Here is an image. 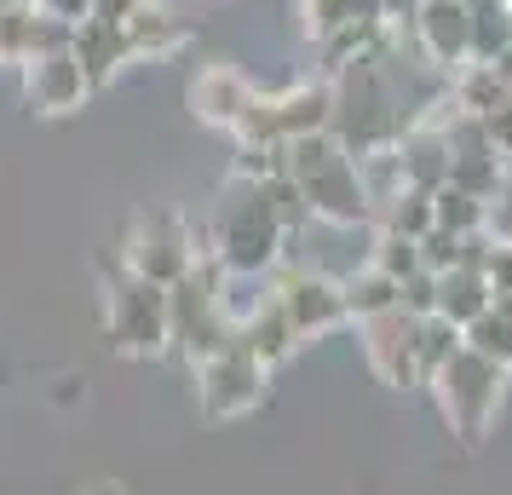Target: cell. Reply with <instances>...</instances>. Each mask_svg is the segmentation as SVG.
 Segmentation results:
<instances>
[{"mask_svg":"<svg viewBox=\"0 0 512 495\" xmlns=\"http://www.w3.org/2000/svg\"><path fill=\"white\" fill-rule=\"evenodd\" d=\"M288 179L300 185L305 208L317 225L328 231H357L369 225L374 231V208H369V190H363V173H357V156L334 133H311V139H294L288 144Z\"/></svg>","mask_w":512,"mask_h":495,"instance_id":"6da1fadb","label":"cell"},{"mask_svg":"<svg viewBox=\"0 0 512 495\" xmlns=\"http://www.w3.org/2000/svg\"><path fill=\"white\" fill-rule=\"evenodd\" d=\"M334 81V139L346 144L351 156H374V150H392L403 139V127L415 121V110H403L386 58H357L346 70L328 75Z\"/></svg>","mask_w":512,"mask_h":495,"instance_id":"7a4b0ae2","label":"cell"},{"mask_svg":"<svg viewBox=\"0 0 512 495\" xmlns=\"http://www.w3.org/2000/svg\"><path fill=\"white\" fill-rule=\"evenodd\" d=\"M167 306H173V352L185 357V369H196L202 357H213L219 346L236 340L231 271L213 260V248H202L196 265L167 288Z\"/></svg>","mask_w":512,"mask_h":495,"instance_id":"3957f363","label":"cell"},{"mask_svg":"<svg viewBox=\"0 0 512 495\" xmlns=\"http://www.w3.org/2000/svg\"><path fill=\"white\" fill-rule=\"evenodd\" d=\"M294 254V236L277 219V208L265 202L259 185H236V202H225L219 225H213V260L225 265L231 277H254L271 283Z\"/></svg>","mask_w":512,"mask_h":495,"instance_id":"277c9868","label":"cell"},{"mask_svg":"<svg viewBox=\"0 0 512 495\" xmlns=\"http://www.w3.org/2000/svg\"><path fill=\"white\" fill-rule=\"evenodd\" d=\"M507 386H512V375L495 357L461 346V352L432 375L426 392L438 398L443 426H449L461 444H484L489 432H495V421H501V409H507Z\"/></svg>","mask_w":512,"mask_h":495,"instance_id":"5b68a950","label":"cell"},{"mask_svg":"<svg viewBox=\"0 0 512 495\" xmlns=\"http://www.w3.org/2000/svg\"><path fill=\"white\" fill-rule=\"evenodd\" d=\"M328 127H334V81L311 75V81H294V87H277V93H259L248 121L236 127L231 139L242 150L282 156L294 139H311V133H328Z\"/></svg>","mask_w":512,"mask_h":495,"instance_id":"8992f818","label":"cell"},{"mask_svg":"<svg viewBox=\"0 0 512 495\" xmlns=\"http://www.w3.org/2000/svg\"><path fill=\"white\" fill-rule=\"evenodd\" d=\"M104 334L121 357H162L173 352V306L162 283H144L133 271H116L104 288Z\"/></svg>","mask_w":512,"mask_h":495,"instance_id":"52a82bcc","label":"cell"},{"mask_svg":"<svg viewBox=\"0 0 512 495\" xmlns=\"http://www.w3.org/2000/svg\"><path fill=\"white\" fill-rule=\"evenodd\" d=\"M271 363H259L242 340H231V346H219L213 357H202L196 369H190V380H196V403H202V415L208 421H248L259 403H265V392H271Z\"/></svg>","mask_w":512,"mask_h":495,"instance_id":"ba28073f","label":"cell"},{"mask_svg":"<svg viewBox=\"0 0 512 495\" xmlns=\"http://www.w3.org/2000/svg\"><path fill=\"white\" fill-rule=\"evenodd\" d=\"M271 294L288 306V317H294V329H300L305 346H311V340H328L334 329H346L351 323V306H346L340 277L323 271V265L300 260V254H288V265L271 277Z\"/></svg>","mask_w":512,"mask_h":495,"instance_id":"9c48e42d","label":"cell"},{"mask_svg":"<svg viewBox=\"0 0 512 495\" xmlns=\"http://www.w3.org/2000/svg\"><path fill=\"white\" fill-rule=\"evenodd\" d=\"M196 254H202V242L190 236V225L179 213H144V219H133V231L121 242V271L173 288L196 265Z\"/></svg>","mask_w":512,"mask_h":495,"instance_id":"30bf717a","label":"cell"},{"mask_svg":"<svg viewBox=\"0 0 512 495\" xmlns=\"http://www.w3.org/2000/svg\"><path fill=\"white\" fill-rule=\"evenodd\" d=\"M403 24H409L415 58L426 70H438L443 81L472 64V6L466 0H420Z\"/></svg>","mask_w":512,"mask_h":495,"instance_id":"8fae6325","label":"cell"},{"mask_svg":"<svg viewBox=\"0 0 512 495\" xmlns=\"http://www.w3.org/2000/svg\"><path fill=\"white\" fill-rule=\"evenodd\" d=\"M415 323L409 311H380V317H363V323H351L357 340H363V363H369V375L380 386H392V392H420L426 380H420V352H415Z\"/></svg>","mask_w":512,"mask_h":495,"instance_id":"7c38bea8","label":"cell"},{"mask_svg":"<svg viewBox=\"0 0 512 495\" xmlns=\"http://www.w3.org/2000/svg\"><path fill=\"white\" fill-rule=\"evenodd\" d=\"M254 98H259L254 75L225 64V58H208L185 87L190 116L202 121V127H219V133H236V127L248 121V110H254Z\"/></svg>","mask_w":512,"mask_h":495,"instance_id":"4fadbf2b","label":"cell"},{"mask_svg":"<svg viewBox=\"0 0 512 495\" xmlns=\"http://www.w3.org/2000/svg\"><path fill=\"white\" fill-rule=\"evenodd\" d=\"M93 75H87V64L75 58V47H58V52H41V58H29L24 64V98L35 116H75L87 98H93Z\"/></svg>","mask_w":512,"mask_h":495,"instance_id":"5bb4252c","label":"cell"},{"mask_svg":"<svg viewBox=\"0 0 512 495\" xmlns=\"http://www.w3.org/2000/svg\"><path fill=\"white\" fill-rule=\"evenodd\" d=\"M236 340H242V346H248L259 363H271V369H282V363H288L294 352H305L300 329H294L288 306H282L277 294H271V283L259 288V300L248 306V317L236 323Z\"/></svg>","mask_w":512,"mask_h":495,"instance_id":"9a60e30c","label":"cell"},{"mask_svg":"<svg viewBox=\"0 0 512 495\" xmlns=\"http://www.w3.org/2000/svg\"><path fill=\"white\" fill-rule=\"evenodd\" d=\"M75 58L87 64V75H93V87H110L127 64H133V52H127V29L121 24H104V18H81L75 24Z\"/></svg>","mask_w":512,"mask_h":495,"instance_id":"2e32d148","label":"cell"},{"mask_svg":"<svg viewBox=\"0 0 512 495\" xmlns=\"http://www.w3.org/2000/svg\"><path fill=\"white\" fill-rule=\"evenodd\" d=\"M121 29H127V52H133V64H156V58H167V52H179L190 41L185 18H179L173 6H162V0H150L144 12H133Z\"/></svg>","mask_w":512,"mask_h":495,"instance_id":"e0dca14e","label":"cell"},{"mask_svg":"<svg viewBox=\"0 0 512 495\" xmlns=\"http://www.w3.org/2000/svg\"><path fill=\"white\" fill-rule=\"evenodd\" d=\"M484 311H495V288L478 265H455L438 277V317H449L455 329H472Z\"/></svg>","mask_w":512,"mask_h":495,"instance_id":"ac0fdd59","label":"cell"},{"mask_svg":"<svg viewBox=\"0 0 512 495\" xmlns=\"http://www.w3.org/2000/svg\"><path fill=\"white\" fill-rule=\"evenodd\" d=\"M340 288H346V306H351V323L363 317H380V311H397V283L380 271V265H357V271H340Z\"/></svg>","mask_w":512,"mask_h":495,"instance_id":"d6986e66","label":"cell"},{"mask_svg":"<svg viewBox=\"0 0 512 495\" xmlns=\"http://www.w3.org/2000/svg\"><path fill=\"white\" fill-rule=\"evenodd\" d=\"M472 6V58L495 64L512 47V0H466Z\"/></svg>","mask_w":512,"mask_h":495,"instance_id":"ffe728a7","label":"cell"},{"mask_svg":"<svg viewBox=\"0 0 512 495\" xmlns=\"http://www.w3.org/2000/svg\"><path fill=\"white\" fill-rule=\"evenodd\" d=\"M461 346H466V329H455V323H449V317H438V311H432V317H420V323H415L420 380L432 386V375H438V369H443L455 352H461Z\"/></svg>","mask_w":512,"mask_h":495,"instance_id":"44dd1931","label":"cell"},{"mask_svg":"<svg viewBox=\"0 0 512 495\" xmlns=\"http://www.w3.org/2000/svg\"><path fill=\"white\" fill-rule=\"evenodd\" d=\"M369 265H380L392 283H409L415 271H426L420 265V242L415 236H403V231H386V225H374V236H369V254H363Z\"/></svg>","mask_w":512,"mask_h":495,"instance_id":"7402d4cb","label":"cell"},{"mask_svg":"<svg viewBox=\"0 0 512 495\" xmlns=\"http://www.w3.org/2000/svg\"><path fill=\"white\" fill-rule=\"evenodd\" d=\"M432 208H438V225L455 236H484L489 231V202H478V196H466V190L443 185L432 190Z\"/></svg>","mask_w":512,"mask_h":495,"instance_id":"603a6c76","label":"cell"},{"mask_svg":"<svg viewBox=\"0 0 512 495\" xmlns=\"http://www.w3.org/2000/svg\"><path fill=\"white\" fill-rule=\"evenodd\" d=\"M374 225H386V231H403V236H426L432 231V225H438V208H432V190H403V196H397L392 208L380 213V219H374Z\"/></svg>","mask_w":512,"mask_h":495,"instance_id":"cb8c5ba5","label":"cell"},{"mask_svg":"<svg viewBox=\"0 0 512 495\" xmlns=\"http://www.w3.org/2000/svg\"><path fill=\"white\" fill-rule=\"evenodd\" d=\"M466 346H472V352H484V357H495V363L512 375V317H501V311H484V317L466 329Z\"/></svg>","mask_w":512,"mask_h":495,"instance_id":"d4e9b609","label":"cell"},{"mask_svg":"<svg viewBox=\"0 0 512 495\" xmlns=\"http://www.w3.org/2000/svg\"><path fill=\"white\" fill-rule=\"evenodd\" d=\"M478 271L489 277L495 300H501V294H512V236H489L484 254H478Z\"/></svg>","mask_w":512,"mask_h":495,"instance_id":"484cf974","label":"cell"},{"mask_svg":"<svg viewBox=\"0 0 512 495\" xmlns=\"http://www.w3.org/2000/svg\"><path fill=\"white\" fill-rule=\"evenodd\" d=\"M150 0H87V18H104V24H127L133 12H144Z\"/></svg>","mask_w":512,"mask_h":495,"instance_id":"4316f807","label":"cell"},{"mask_svg":"<svg viewBox=\"0 0 512 495\" xmlns=\"http://www.w3.org/2000/svg\"><path fill=\"white\" fill-rule=\"evenodd\" d=\"M484 133H489V144H495V150L507 156V167H512V98H507V104H501V110H495V116L484 121Z\"/></svg>","mask_w":512,"mask_h":495,"instance_id":"83f0119b","label":"cell"},{"mask_svg":"<svg viewBox=\"0 0 512 495\" xmlns=\"http://www.w3.org/2000/svg\"><path fill=\"white\" fill-rule=\"evenodd\" d=\"M75 495H127V490H121L116 478H93V484H81Z\"/></svg>","mask_w":512,"mask_h":495,"instance_id":"f1b7e54d","label":"cell"},{"mask_svg":"<svg viewBox=\"0 0 512 495\" xmlns=\"http://www.w3.org/2000/svg\"><path fill=\"white\" fill-rule=\"evenodd\" d=\"M495 75H501V81H507V93H512V47L501 52V58H495Z\"/></svg>","mask_w":512,"mask_h":495,"instance_id":"f546056e","label":"cell"},{"mask_svg":"<svg viewBox=\"0 0 512 495\" xmlns=\"http://www.w3.org/2000/svg\"><path fill=\"white\" fill-rule=\"evenodd\" d=\"M495 311H501V317H512V294H501V300H495Z\"/></svg>","mask_w":512,"mask_h":495,"instance_id":"4dcf8cb0","label":"cell"},{"mask_svg":"<svg viewBox=\"0 0 512 495\" xmlns=\"http://www.w3.org/2000/svg\"><path fill=\"white\" fill-rule=\"evenodd\" d=\"M6 6H18V0H0V12H6Z\"/></svg>","mask_w":512,"mask_h":495,"instance_id":"1f68e13d","label":"cell"}]
</instances>
